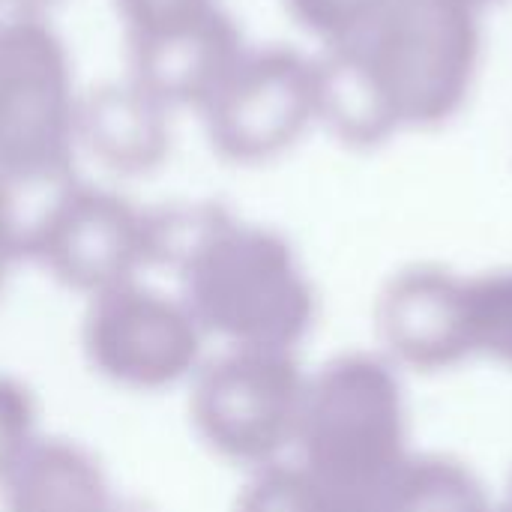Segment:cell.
<instances>
[{"mask_svg":"<svg viewBox=\"0 0 512 512\" xmlns=\"http://www.w3.org/2000/svg\"><path fill=\"white\" fill-rule=\"evenodd\" d=\"M75 87L66 39L42 15H0V168L75 165Z\"/></svg>","mask_w":512,"mask_h":512,"instance_id":"obj_1","label":"cell"},{"mask_svg":"<svg viewBox=\"0 0 512 512\" xmlns=\"http://www.w3.org/2000/svg\"><path fill=\"white\" fill-rule=\"evenodd\" d=\"M84 303L81 351L108 384L159 393L192 381L204 363V333L177 294L132 279Z\"/></svg>","mask_w":512,"mask_h":512,"instance_id":"obj_2","label":"cell"},{"mask_svg":"<svg viewBox=\"0 0 512 512\" xmlns=\"http://www.w3.org/2000/svg\"><path fill=\"white\" fill-rule=\"evenodd\" d=\"M33 261L57 285L84 300L96 297L141 279L156 264V213L81 180L60 207Z\"/></svg>","mask_w":512,"mask_h":512,"instance_id":"obj_3","label":"cell"},{"mask_svg":"<svg viewBox=\"0 0 512 512\" xmlns=\"http://www.w3.org/2000/svg\"><path fill=\"white\" fill-rule=\"evenodd\" d=\"M129 42V81L144 93L159 99L168 111L192 108L198 111L225 72L234 66V36L219 9Z\"/></svg>","mask_w":512,"mask_h":512,"instance_id":"obj_4","label":"cell"},{"mask_svg":"<svg viewBox=\"0 0 512 512\" xmlns=\"http://www.w3.org/2000/svg\"><path fill=\"white\" fill-rule=\"evenodd\" d=\"M75 147L126 177L156 171L171 150V111L135 81H108L78 102Z\"/></svg>","mask_w":512,"mask_h":512,"instance_id":"obj_5","label":"cell"},{"mask_svg":"<svg viewBox=\"0 0 512 512\" xmlns=\"http://www.w3.org/2000/svg\"><path fill=\"white\" fill-rule=\"evenodd\" d=\"M3 512H123L105 465L78 441L36 435L0 480Z\"/></svg>","mask_w":512,"mask_h":512,"instance_id":"obj_6","label":"cell"},{"mask_svg":"<svg viewBox=\"0 0 512 512\" xmlns=\"http://www.w3.org/2000/svg\"><path fill=\"white\" fill-rule=\"evenodd\" d=\"M189 417L201 444L240 456L270 429V375L246 357L198 366L189 381Z\"/></svg>","mask_w":512,"mask_h":512,"instance_id":"obj_7","label":"cell"},{"mask_svg":"<svg viewBox=\"0 0 512 512\" xmlns=\"http://www.w3.org/2000/svg\"><path fill=\"white\" fill-rule=\"evenodd\" d=\"M39 435L33 393L12 375H0V480Z\"/></svg>","mask_w":512,"mask_h":512,"instance_id":"obj_8","label":"cell"},{"mask_svg":"<svg viewBox=\"0 0 512 512\" xmlns=\"http://www.w3.org/2000/svg\"><path fill=\"white\" fill-rule=\"evenodd\" d=\"M111 3L126 30V39L156 36L216 9L213 0H111Z\"/></svg>","mask_w":512,"mask_h":512,"instance_id":"obj_9","label":"cell"},{"mask_svg":"<svg viewBox=\"0 0 512 512\" xmlns=\"http://www.w3.org/2000/svg\"><path fill=\"white\" fill-rule=\"evenodd\" d=\"M63 0H0V9L6 15H42L48 18Z\"/></svg>","mask_w":512,"mask_h":512,"instance_id":"obj_10","label":"cell"},{"mask_svg":"<svg viewBox=\"0 0 512 512\" xmlns=\"http://www.w3.org/2000/svg\"><path fill=\"white\" fill-rule=\"evenodd\" d=\"M15 267V261H12V255L3 249V243H0V294H3V288H6V282H9V270Z\"/></svg>","mask_w":512,"mask_h":512,"instance_id":"obj_11","label":"cell"},{"mask_svg":"<svg viewBox=\"0 0 512 512\" xmlns=\"http://www.w3.org/2000/svg\"><path fill=\"white\" fill-rule=\"evenodd\" d=\"M0 177H3V168H0Z\"/></svg>","mask_w":512,"mask_h":512,"instance_id":"obj_12","label":"cell"}]
</instances>
